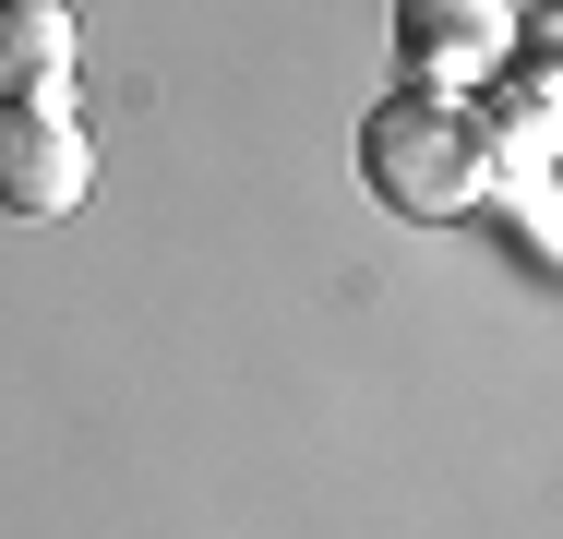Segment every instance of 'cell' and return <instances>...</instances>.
<instances>
[{
  "label": "cell",
  "mask_w": 563,
  "mask_h": 539,
  "mask_svg": "<svg viewBox=\"0 0 563 539\" xmlns=\"http://www.w3.org/2000/svg\"><path fill=\"white\" fill-rule=\"evenodd\" d=\"M360 180H372V205L396 216H467L492 193V132L467 120L455 97H384L360 120Z\"/></svg>",
  "instance_id": "obj_1"
},
{
  "label": "cell",
  "mask_w": 563,
  "mask_h": 539,
  "mask_svg": "<svg viewBox=\"0 0 563 539\" xmlns=\"http://www.w3.org/2000/svg\"><path fill=\"white\" fill-rule=\"evenodd\" d=\"M516 48V0H396V61L420 97H467L492 85Z\"/></svg>",
  "instance_id": "obj_2"
},
{
  "label": "cell",
  "mask_w": 563,
  "mask_h": 539,
  "mask_svg": "<svg viewBox=\"0 0 563 539\" xmlns=\"http://www.w3.org/2000/svg\"><path fill=\"white\" fill-rule=\"evenodd\" d=\"M85 180H97V156H85V120L60 97L0 108V216H73Z\"/></svg>",
  "instance_id": "obj_3"
},
{
  "label": "cell",
  "mask_w": 563,
  "mask_h": 539,
  "mask_svg": "<svg viewBox=\"0 0 563 539\" xmlns=\"http://www.w3.org/2000/svg\"><path fill=\"white\" fill-rule=\"evenodd\" d=\"M73 0H0V108L12 97H60L73 85Z\"/></svg>",
  "instance_id": "obj_4"
}]
</instances>
